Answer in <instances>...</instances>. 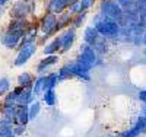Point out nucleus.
Returning <instances> with one entry per match:
<instances>
[{"mask_svg": "<svg viewBox=\"0 0 146 137\" xmlns=\"http://www.w3.org/2000/svg\"><path fill=\"white\" fill-rule=\"evenodd\" d=\"M31 77H29V73H22L21 76H19V83L22 88H28V85L31 83Z\"/></svg>", "mask_w": 146, "mask_h": 137, "instance_id": "1", "label": "nucleus"}, {"mask_svg": "<svg viewBox=\"0 0 146 137\" xmlns=\"http://www.w3.org/2000/svg\"><path fill=\"white\" fill-rule=\"evenodd\" d=\"M145 118H146V107H145Z\"/></svg>", "mask_w": 146, "mask_h": 137, "instance_id": "2", "label": "nucleus"}]
</instances>
